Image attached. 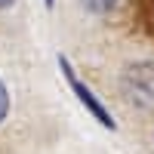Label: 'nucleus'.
<instances>
[{"mask_svg":"<svg viewBox=\"0 0 154 154\" xmlns=\"http://www.w3.org/2000/svg\"><path fill=\"white\" fill-rule=\"evenodd\" d=\"M59 65H62V71H65V77H68V83H71V89L77 93V99H80L83 105H86V111H89V114H96V117H99L102 123H105V126H114V120H111V114H108L105 108H102V102H99V99H96L93 93H89V89H86V86H83L80 80H77V74L71 71V65H68L65 59H62Z\"/></svg>","mask_w":154,"mask_h":154,"instance_id":"nucleus-1","label":"nucleus"},{"mask_svg":"<svg viewBox=\"0 0 154 154\" xmlns=\"http://www.w3.org/2000/svg\"><path fill=\"white\" fill-rule=\"evenodd\" d=\"M83 3L89 6V9H96V12H105V9H111L117 0H83Z\"/></svg>","mask_w":154,"mask_h":154,"instance_id":"nucleus-2","label":"nucleus"},{"mask_svg":"<svg viewBox=\"0 0 154 154\" xmlns=\"http://www.w3.org/2000/svg\"><path fill=\"white\" fill-rule=\"evenodd\" d=\"M9 3H12V0H0V9H6V6H9Z\"/></svg>","mask_w":154,"mask_h":154,"instance_id":"nucleus-4","label":"nucleus"},{"mask_svg":"<svg viewBox=\"0 0 154 154\" xmlns=\"http://www.w3.org/2000/svg\"><path fill=\"white\" fill-rule=\"evenodd\" d=\"M46 3H49V6H53V0H46Z\"/></svg>","mask_w":154,"mask_h":154,"instance_id":"nucleus-5","label":"nucleus"},{"mask_svg":"<svg viewBox=\"0 0 154 154\" xmlns=\"http://www.w3.org/2000/svg\"><path fill=\"white\" fill-rule=\"evenodd\" d=\"M6 111H9V96H6V86H3V80H0V120L6 117Z\"/></svg>","mask_w":154,"mask_h":154,"instance_id":"nucleus-3","label":"nucleus"}]
</instances>
